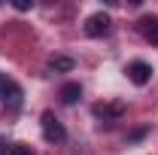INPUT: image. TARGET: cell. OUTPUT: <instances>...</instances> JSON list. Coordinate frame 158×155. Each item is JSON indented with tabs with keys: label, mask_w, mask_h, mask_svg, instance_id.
I'll list each match as a JSON object with an SVG mask.
<instances>
[{
	"label": "cell",
	"mask_w": 158,
	"mask_h": 155,
	"mask_svg": "<svg viewBox=\"0 0 158 155\" xmlns=\"http://www.w3.org/2000/svg\"><path fill=\"white\" fill-rule=\"evenodd\" d=\"M43 137L49 143H64L67 140V131H64V125L55 119V113H43Z\"/></svg>",
	"instance_id": "cell-1"
},
{
	"label": "cell",
	"mask_w": 158,
	"mask_h": 155,
	"mask_svg": "<svg viewBox=\"0 0 158 155\" xmlns=\"http://www.w3.org/2000/svg\"><path fill=\"white\" fill-rule=\"evenodd\" d=\"M110 24H113V19L106 12H94V15H88V21H85V34L88 37H106L110 34Z\"/></svg>",
	"instance_id": "cell-2"
},
{
	"label": "cell",
	"mask_w": 158,
	"mask_h": 155,
	"mask_svg": "<svg viewBox=\"0 0 158 155\" xmlns=\"http://www.w3.org/2000/svg\"><path fill=\"white\" fill-rule=\"evenodd\" d=\"M125 73H128V79H131L134 85H146V82L152 79V67H149L146 61H131Z\"/></svg>",
	"instance_id": "cell-3"
},
{
	"label": "cell",
	"mask_w": 158,
	"mask_h": 155,
	"mask_svg": "<svg viewBox=\"0 0 158 155\" xmlns=\"http://www.w3.org/2000/svg\"><path fill=\"white\" fill-rule=\"evenodd\" d=\"M140 31L146 34V40L158 43V19L155 15H143V19H140Z\"/></svg>",
	"instance_id": "cell-4"
},
{
	"label": "cell",
	"mask_w": 158,
	"mask_h": 155,
	"mask_svg": "<svg viewBox=\"0 0 158 155\" xmlns=\"http://www.w3.org/2000/svg\"><path fill=\"white\" fill-rule=\"evenodd\" d=\"M79 97H82V85H79V82L61 85V100H64V103H76Z\"/></svg>",
	"instance_id": "cell-5"
},
{
	"label": "cell",
	"mask_w": 158,
	"mask_h": 155,
	"mask_svg": "<svg viewBox=\"0 0 158 155\" xmlns=\"http://www.w3.org/2000/svg\"><path fill=\"white\" fill-rule=\"evenodd\" d=\"M122 113H125V103L122 100L110 103V107H94V116H100V119H118Z\"/></svg>",
	"instance_id": "cell-6"
},
{
	"label": "cell",
	"mask_w": 158,
	"mask_h": 155,
	"mask_svg": "<svg viewBox=\"0 0 158 155\" xmlns=\"http://www.w3.org/2000/svg\"><path fill=\"white\" fill-rule=\"evenodd\" d=\"M73 67H76V61H73V58H64V55L52 58V70H55V73H70Z\"/></svg>",
	"instance_id": "cell-7"
},
{
	"label": "cell",
	"mask_w": 158,
	"mask_h": 155,
	"mask_svg": "<svg viewBox=\"0 0 158 155\" xmlns=\"http://www.w3.org/2000/svg\"><path fill=\"white\" fill-rule=\"evenodd\" d=\"M3 100H6V103H9L12 110H15V107H21V88L15 85V82H12V85L6 88V94H3Z\"/></svg>",
	"instance_id": "cell-8"
},
{
	"label": "cell",
	"mask_w": 158,
	"mask_h": 155,
	"mask_svg": "<svg viewBox=\"0 0 158 155\" xmlns=\"http://www.w3.org/2000/svg\"><path fill=\"white\" fill-rule=\"evenodd\" d=\"M12 6H15L19 12H27V9L34 6V0H12Z\"/></svg>",
	"instance_id": "cell-9"
},
{
	"label": "cell",
	"mask_w": 158,
	"mask_h": 155,
	"mask_svg": "<svg viewBox=\"0 0 158 155\" xmlns=\"http://www.w3.org/2000/svg\"><path fill=\"white\" fill-rule=\"evenodd\" d=\"M9 152H12V155H34V152H31V146H21V143H15Z\"/></svg>",
	"instance_id": "cell-10"
},
{
	"label": "cell",
	"mask_w": 158,
	"mask_h": 155,
	"mask_svg": "<svg viewBox=\"0 0 158 155\" xmlns=\"http://www.w3.org/2000/svg\"><path fill=\"white\" fill-rule=\"evenodd\" d=\"M12 85V79H6V73H0V97L6 94V88Z\"/></svg>",
	"instance_id": "cell-11"
},
{
	"label": "cell",
	"mask_w": 158,
	"mask_h": 155,
	"mask_svg": "<svg viewBox=\"0 0 158 155\" xmlns=\"http://www.w3.org/2000/svg\"><path fill=\"white\" fill-rule=\"evenodd\" d=\"M143 137H146V128H137V131H131L128 140H131V143H137V140H143Z\"/></svg>",
	"instance_id": "cell-12"
}]
</instances>
